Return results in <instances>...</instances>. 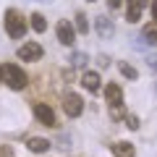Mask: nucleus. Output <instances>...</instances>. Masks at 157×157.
I'll return each instance as SVG.
<instances>
[{
    "instance_id": "nucleus-1",
    "label": "nucleus",
    "mask_w": 157,
    "mask_h": 157,
    "mask_svg": "<svg viewBox=\"0 0 157 157\" xmlns=\"http://www.w3.org/2000/svg\"><path fill=\"white\" fill-rule=\"evenodd\" d=\"M6 34L11 39H21L26 34V18L21 16V11L16 8H8L6 11Z\"/></svg>"
},
{
    "instance_id": "nucleus-2",
    "label": "nucleus",
    "mask_w": 157,
    "mask_h": 157,
    "mask_svg": "<svg viewBox=\"0 0 157 157\" xmlns=\"http://www.w3.org/2000/svg\"><path fill=\"white\" fill-rule=\"evenodd\" d=\"M3 78H6V84L11 86L13 92H21L26 86V73L16 66V63H6L3 66Z\"/></svg>"
},
{
    "instance_id": "nucleus-3",
    "label": "nucleus",
    "mask_w": 157,
    "mask_h": 157,
    "mask_svg": "<svg viewBox=\"0 0 157 157\" xmlns=\"http://www.w3.org/2000/svg\"><path fill=\"white\" fill-rule=\"evenodd\" d=\"M63 110H66V115L78 118L81 113H84V100H81L76 92H68V94L63 97Z\"/></svg>"
},
{
    "instance_id": "nucleus-4",
    "label": "nucleus",
    "mask_w": 157,
    "mask_h": 157,
    "mask_svg": "<svg viewBox=\"0 0 157 157\" xmlns=\"http://www.w3.org/2000/svg\"><path fill=\"white\" fill-rule=\"evenodd\" d=\"M16 55L21 58L24 63H32V60H39V58L45 55V50H42V45H39V42H24V45L18 47Z\"/></svg>"
},
{
    "instance_id": "nucleus-5",
    "label": "nucleus",
    "mask_w": 157,
    "mask_h": 157,
    "mask_svg": "<svg viewBox=\"0 0 157 157\" xmlns=\"http://www.w3.org/2000/svg\"><path fill=\"white\" fill-rule=\"evenodd\" d=\"M55 34H58V42H60V45H66V47H71L73 39H76V29H73L71 21H58Z\"/></svg>"
},
{
    "instance_id": "nucleus-6",
    "label": "nucleus",
    "mask_w": 157,
    "mask_h": 157,
    "mask_svg": "<svg viewBox=\"0 0 157 157\" xmlns=\"http://www.w3.org/2000/svg\"><path fill=\"white\" fill-rule=\"evenodd\" d=\"M94 29H97V34H100L102 39H110L113 34H115V24H113V18H107V16H97L94 18Z\"/></svg>"
},
{
    "instance_id": "nucleus-7",
    "label": "nucleus",
    "mask_w": 157,
    "mask_h": 157,
    "mask_svg": "<svg viewBox=\"0 0 157 157\" xmlns=\"http://www.w3.org/2000/svg\"><path fill=\"white\" fill-rule=\"evenodd\" d=\"M34 115H37L39 123H45V126H55V113H52V107H50V105H45V102L34 105Z\"/></svg>"
},
{
    "instance_id": "nucleus-8",
    "label": "nucleus",
    "mask_w": 157,
    "mask_h": 157,
    "mask_svg": "<svg viewBox=\"0 0 157 157\" xmlns=\"http://www.w3.org/2000/svg\"><path fill=\"white\" fill-rule=\"evenodd\" d=\"M81 84L86 86V92H92V94H97L100 92V73H94V71H86L84 76H81Z\"/></svg>"
},
{
    "instance_id": "nucleus-9",
    "label": "nucleus",
    "mask_w": 157,
    "mask_h": 157,
    "mask_svg": "<svg viewBox=\"0 0 157 157\" xmlns=\"http://www.w3.org/2000/svg\"><path fill=\"white\" fill-rule=\"evenodd\" d=\"M26 147H29V152H34V155H45V152L50 149V141L42 139V136H32V139L26 141Z\"/></svg>"
},
{
    "instance_id": "nucleus-10",
    "label": "nucleus",
    "mask_w": 157,
    "mask_h": 157,
    "mask_svg": "<svg viewBox=\"0 0 157 157\" xmlns=\"http://www.w3.org/2000/svg\"><path fill=\"white\" fill-rule=\"evenodd\" d=\"M144 8H147V0H128V13H126V18L128 21H139Z\"/></svg>"
},
{
    "instance_id": "nucleus-11",
    "label": "nucleus",
    "mask_w": 157,
    "mask_h": 157,
    "mask_svg": "<svg viewBox=\"0 0 157 157\" xmlns=\"http://www.w3.org/2000/svg\"><path fill=\"white\" fill-rule=\"evenodd\" d=\"M110 149H113L115 157H134V144L131 141H115Z\"/></svg>"
},
{
    "instance_id": "nucleus-12",
    "label": "nucleus",
    "mask_w": 157,
    "mask_h": 157,
    "mask_svg": "<svg viewBox=\"0 0 157 157\" xmlns=\"http://www.w3.org/2000/svg\"><path fill=\"white\" fill-rule=\"evenodd\" d=\"M107 113H110V118H113V121H121V118H123L128 110H126L123 100H115V102H110V110H107Z\"/></svg>"
},
{
    "instance_id": "nucleus-13",
    "label": "nucleus",
    "mask_w": 157,
    "mask_h": 157,
    "mask_svg": "<svg viewBox=\"0 0 157 157\" xmlns=\"http://www.w3.org/2000/svg\"><path fill=\"white\" fill-rule=\"evenodd\" d=\"M105 97H107L110 102H115V100H123V89H121V84H113V81H110V84L105 86Z\"/></svg>"
},
{
    "instance_id": "nucleus-14",
    "label": "nucleus",
    "mask_w": 157,
    "mask_h": 157,
    "mask_svg": "<svg viewBox=\"0 0 157 157\" xmlns=\"http://www.w3.org/2000/svg\"><path fill=\"white\" fill-rule=\"evenodd\" d=\"M141 37L147 39V45H155L157 47V21L155 24H147L144 32H141Z\"/></svg>"
},
{
    "instance_id": "nucleus-15",
    "label": "nucleus",
    "mask_w": 157,
    "mask_h": 157,
    "mask_svg": "<svg viewBox=\"0 0 157 157\" xmlns=\"http://www.w3.org/2000/svg\"><path fill=\"white\" fill-rule=\"evenodd\" d=\"M29 21H32L29 26H32L34 32H45V29H47V18L42 16V13H32V18H29Z\"/></svg>"
},
{
    "instance_id": "nucleus-16",
    "label": "nucleus",
    "mask_w": 157,
    "mask_h": 157,
    "mask_svg": "<svg viewBox=\"0 0 157 157\" xmlns=\"http://www.w3.org/2000/svg\"><path fill=\"white\" fill-rule=\"evenodd\" d=\"M118 71L123 73L126 78H131V81H136V78H139V71H136L134 66H128V63H121V66H118Z\"/></svg>"
},
{
    "instance_id": "nucleus-17",
    "label": "nucleus",
    "mask_w": 157,
    "mask_h": 157,
    "mask_svg": "<svg viewBox=\"0 0 157 157\" xmlns=\"http://www.w3.org/2000/svg\"><path fill=\"white\" fill-rule=\"evenodd\" d=\"M76 32L78 34H86V32H89V21H86L84 13H76Z\"/></svg>"
},
{
    "instance_id": "nucleus-18",
    "label": "nucleus",
    "mask_w": 157,
    "mask_h": 157,
    "mask_svg": "<svg viewBox=\"0 0 157 157\" xmlns=\"http://www.w3.org/2000/svg\"><path fill=\"white\" fill-rule=\"evenodd\" d=\"M71 63H73L76 68H84L86 63H89V55H86V52H73V55H71Z\"/></svg>"
},
{
    "instance_id": "nucleus-19",
    "label": "nucleus",
    "mask_w": 157,
    "mask_h": 157,
    "mask_svg": "<svg viewBox=\"0 0 157 157\" xmlns=\"http://www.w3.org/2000/svg\"><path fill=\"white\" fill-rule=\"evenodd\" d=\"M123 121L128 123V128H131V131H139V118H136L134 113H126V115H123Z\"/></svg>"
},
{
    "instance_id": "nucleus-20",
    "label": "nucleus",
    "mask_w": 157,
    "mask_h": 157,
    "mask_svg": "<svg viewBox=\"0 0 157 157\" xmlns=\"http://www.w3.org/2000/svg\"><path fill=\"white\" fill-rule=\"evenodd\" d=\"M147 68L149 71H157V55H147Z\"/></svg>"
},
{
    "instance_id": "nucleus-21",
    "label": "nucleus",
    "mask_w": 157,
    "mask_h": 157,
    "mask_svg": "<svg viewBox=\"0 0 157 157\" xmlns=\"http://www.w3.org/2000/svg\"><path fill=\"white\" fill-rule=\"evenodd\" d=\"M97 63H100L102 68H107V66H110V58H107V55H100V58H97Z\"/></svg>"
},
{
    "instance_id": "nucleus-22",
    "label": "nucleus",
    "mask_w": 157,
    "mask_h": 157,
    "mask_svg": "<svg viewBox=\"0 0 157 157\" xmlns=\"http://www.w3.org/2000/svg\"><path fill=\"white\" fill-rule=\"evenodd\" d=\"M107 6H110L113 11H115V8H121V6H123V0H107Z\"/></svg>"
},
{
    "instance_id": "nucleus-23",
    "label": "nucleus",
    "mask_w": 157,
    "mask_h": 157,
    "mask_svg": "<svg viewBox=\"0 0 157 157\" xmlns=\"http://www.w3.org/2000/svg\"><path fill=\"white\" fill-rule=\"evenodd\" d=\"M149 8H152V18L157 21V0H152V6H149Z\"/></svg>"
},
{
    "instance_id": "nucleus-24",
    "label": "nucleus",
    "mask_w": 157,
    "mask_h": 157,
    "mask_svg": "<svg viewBox=\"0 0 157 157\" xmlns=\"http://www.w3.org/2000/svg\"><path fill=\"white\" fill-rule=\"evenodd\" d=\"M155 94H157V81H155Z\"/></svg>"
},
{
    "instance_id": "nucleus-25",
    "label": "nucleus",
    "mask_w": 157,
    "mask_h": 157,
    "mask_svg": "<svg viewBox=\"0 0 157 157\" xmlns=\"http://www.w3.org/2000/svg\"><path fill=\"white\" fill-rule=\"evenodd\" d=\"M0 78H3V68H0Z\"/></svg>"
},
{
    "instance_id": "nucleus-26",
    "label": "nucleus",
    "mask_w": 157,
    "mask_h": 157,
    "mask_svg": "<svg viewBox=\"0 0 157 157\" xmlns=\"http://www.w3.org/2000/svg\"><path fill=\"white\" fill-rule=\"evenodd\" d=\"M42 3H50V0H42Z\"/></svg>"
},
{
    "instance_id": "nucleus-27",
    "label": "nucleus",
    "mask_w": 157,
    "mask_h": 157,
    "mask_svg": "<svg viewBox=\"0 0 157 157\" xmlns=\"http://www.w3.org/2000/svg\"><path fill=\"white\" fill-rule=\"evenodd\" d=\"M89 3H94V0H89Z\"/></svg>"
}]
</instances>
